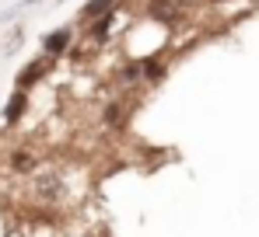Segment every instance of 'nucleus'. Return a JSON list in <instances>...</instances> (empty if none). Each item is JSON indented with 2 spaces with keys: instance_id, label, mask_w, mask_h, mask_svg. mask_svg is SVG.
<instances>
[{
  "instance_id": "obj_1",
  "label": "nucleus",
  "mask_w": 259,
  "mask_h": 237,
  "mask_svg": "<svg viewBox=\"0 0 259 237\" xmlns=\"http://www.w3.org/2000/svg\"><path fill=\"white\" fill-rule=\"evenodd\" d=\"M147 18L165 28H179L186 21V7L182 0H147Z\"/></svg>"
},
{
  "instance_id": "obj_2",
  "label": "nucleus",
  "mask_w": 259,
  "mask_h": 237,
  "mask_svg": "<svg viewBox=\"0 0 259 237\" xmlns=\"http://www.w3.org/2000/svg\"><path fill=\"white\" fill-rule=\"evenodd\" d=\"M49 67H53V56H42V60H35V63H28L21 74H18V87L21 91H28L32 84H39V80L49 74Z\"/></svg>"
},
{
  "instance_id": "obj_3",
  "label": "nucleus",
  "mask_w": 259,
  "mask_h": 237,
  "mask_svg": "<svg viewBox=\"0 0 259 237\" xmlns=\"http://www.w3.org/2000/svg\"><path fill=\"white\" fill-rule=\"evenodd\" d=\"M70 42H74V32L70 28H60V32H53V35L42 39V49H46V56H63L70 49Z\"/></svg>"
},
{
  "instance_id": "obj_4",
  "label": "nucleus",
  "mask_w": 259,
  "mask_h": 237,
  "mask_svg": "<svg viewBox=\"0 0 259 237\" xmlns=\"http://www.w3.org/2000/svg\"><path fill=\"white\" fill-rule=\"evenodd\" d=\"M7 167H11L14 174H32V171L39 167V157H35L32 150H14V154L7 157Z\"/></svg>"
},
{
  "instance_id": "obj_5",
  "label": "nucleus",
  "mask_w": 259,
  "mask_h": 237,
  "mask_svg": "<svg viewBox=\"0 0 259 237\" xmlns=\"http://www.w3.org/2000/svg\"><path fill=\"white\" fill-rule=\"evenodd\" d=\"M102 122H105L109 129H123V126L130 122V108L123 105V101H109L105 112H102Z\"/></svg>"
},
{
  "instance_id": "obj_6",
  "label": "nucleus",
  "mask_w": 259,
  "mask_h": 237,
  "mask_svg": "<svg viewBox=\"0 0 259 237\" xmlns=\"http://www.w3.org/2000/svg\"><path fill=\"white\" fill-rule=\"evenodd\" d=\"M112 11H119V0H88L84 11H81V18L91 25V21H98V18L112 14Z\"/></svg>"
},
{
  "instance_id": "obj_7",
  "label": "nucleus",
  "mask_w": 259,
  "mask_h": 237,
  "mask_svg": "<svg viewBox=\"0 0 259 237\" xmlns=\"http://www.w3.org/2000/svg\"><path fill=\"white\" fill-rule=\"evenodd\" d=\"M112 25H116V11L105 14V18H98V21H91V28H88L91 42H105V39H109V32H112Z\"/></svg>"
},
{
  "instance_id": "obj_8",
  "label": "nucleus",
  "mask_w": 259,
  "mask_h": 237,
  "mask_svg": "<svg viewBox=\"0 0 259 237\" xmlns=\"http://www.w3.org/2000/svg\"><path fill=\"white\" fill-rule=\"evenodd\" d=\"M25 112H28V94L25 91H14L11 101H7V122H18Z\"/></svg>"
},
{
  "instance_id": "obj_9",
  "label": "nucleus",
  "mask_w": 259,
  "mask_h": 237,
  "mask_svg": "<svg viewBox=\"0 0 259 237\" xmlns=\"http://www.w3.org/2000/svg\"><path fill=\"white\" fill-rule=\"evenodd\" d=\"M140 70H144V80H151V84L165 77V63L154 60V56H144V60H140Z\"/></svg>"
},
{
  "instance_id": "obj_10",
  "label": "nucleus",
  "mask_w": 259,
  "mask_h": 237,
  "mask_svg": "<svg viewBox=\"0 0 259 237\" xmlns=\"http://www.w3.org/2000/svg\"><path fill=\"white\" fill-rule=\"evenodd\" d=\"M210 4H228V0H210Z\"/></svg>"
}]
</instances>
